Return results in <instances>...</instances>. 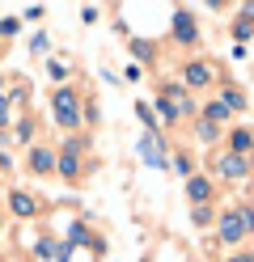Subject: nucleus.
<instances>
[{"instance_id":"f257e3e1","label":"nucleus","mask_w":254,"mask_h":262,"mask_svg":"<svg viewBox=\"0 0 254 262\" xmlns=\"http://www.w3.org/2000/svg\"><path fill=\"white\" fill-rule=\"evenodd\" d=\"M51 110H55V123L60 127H81V106H76V89H55L51 97Z\"/></svg>"},{"instance_id":"f03ea898","label":"nucleus","mask_w":254,"mask_h":262,"mask_svg":"<svg viewBox=\"0 0 254 262\" xmlns=\"http://www.w3.org/2000/svg\"><path fill=\"white\" fill-rule=\"evenodd\" d=\"M182 80H186L191 89H208L212 80H216V68H212V63H203V59H191V63L182 68Z\"/></svg>"},{"instance_id":"7ed1b4c3","label":"nucleus","mask_w":254,"mask_h":262,"mask_svg":"<svg viewBox=\"0 0 254 262\" xmlns=\"http://www.w3.org/2000/svg\"><path fill=\"white\" fill-rule=\"evenodd\" d=\"M216 169H220V178H246L250 173V165H246V157H237V152H220L216 157Z\"/></svg>"},{"instance_id":"20e7f679","label":"nucleus","mask_w":254,"mask_h":262,"mask_svg":"<svg viewBox=\"0 0 254 262\" xmlns=\"http://www.w3.org/2000/svg\"><path fill=\"white\" fill-rule=\"evenodd\" d=\"M140 157L148 161L152 169H165V152H161V140L152 136V131H144V140H140Z\"/></svg>"},{"instance_id":"39448f33","label":"nucleus","mask_w":254,"mask_h":262,"mask_svg":"<svg viewBox=\"0 0 254 262\" xmlns=\"http://www.w3.org/2000/svg\"><path fill=\"white\" fill-rule=\"evenodd\" d=\"M195 34H199V30H195V21H191V13L178 9V13H174V38H178V42H195Z\"/></svg>"},{"instance_id":"423d86ee","label":"nucleus","mask_w":254,"mask_h":262,"mask_svg":"<svg viewBox=\"0 0 254 262\" xmlns=\"http://www.w3.org/2000/svg\"><path fill=\"white\" fill-rule=\"evenodd\" d=\"M9 207L17 211V216H34V211H38V199L26 194V190H13V194H9Z\"/></svg>"},{"instance_id":"0eeeda50","label":"nucleus","mask_w":254,"mask_h":262,"mask_svg":"<svg viewBox=\"0 0 254 262\" xmlns=\"http://www.w3.org/2000/svg\"><path fill=\"white\" fill-rule=\"evenodd\" d=\"M242 237H246V228H242V220H237L233 211H229V216L220 220V241H225V245H233V241H242Z\"/></svg>"},{"instance_id":"6e6552de","label":"nucleus","mask_w":254,"mask_h":262,"mask_svg":"<svg viewBox=\"0 0 254 262\" xmlns=\"http://www.w3.org/2000/svg\"><path fill=\"white\" fill-rule=\"evenodd\" d=\"M30 169L34 173H51L55 169V152L51 148H30Z\"/></svg>"},{"instance_id":"1a4fd4ad","label":"nucleus","mask_w":254,"mask_h":262,"mask_svg":"<svg viewBox=\"0 0 254 262\" xmlns=\"http://www.w3.org/2000/svg\"><path fill=\"white\" fill-rule=\"evenodd\" d=\"M229 144H233L229 152H237V157H246V152H254V131H246V127H237L233 136H229Z\"/></svg>"},{"instance_id":"9d476101","label":"nucleus","mask_w":254,"mask_h":262,"mask_svg":"<svg viewBox=\"0 0 254 262\" xmlns=\"http://www.w3.org/2000/svg\"><path fill=\"white\" fill-rule=\"evenodd\" d=\"M186 194H191V203H203L212 194V182L208 178H186Z\"/></svg>"},{"instance_id":"9b49d317","label":"nucleus","mask_w":254,"mask_h":262,"mask_svg":"<svg viewBox=\"0 0 254 262\" xmlns=\"http://www.w3.org/2000/svg\"><path fill=\"white\" fill-rule=\"evenodd\" d=\"M225 119H229V110L220 106V102H212V106H203V123H212V127H216V123H225Z\"/></svg>"},{"instance_id":"f8f14e48","label":"nucleus","mask_w":254,"mask_h":262,"mask_svg":"<svg viewBox=\"0 0 254 262\" xmlns=\"http://www.w3.org/2000/svg\"><path fill=\"white\" fill-rule=\"evenodd\" d=\"M157 110H161V119H165V123H174V119H178V106H174V97H169V93H161Z\"/></svg>"},{"instance_id":"ddd939ff","label":"nucleus","mask_w":254,"mask_h":262,"mask_svg":"<svg viewBox=\"0 0 254 262\" xmlns=\"http://www.w3.org/2000/svg\"><path fill=\"white\" fill-rule=\"evenodd\" d=\"M225 110H246V93H237V89H225V102H220Z\"/></svg>"},{"instance_id":"4468645a","label":"nucleus","mask_w":254,"mask_h":262,"mask_svg":"<svg viewBox=\"0 0 254 262\" xmlns=\"http://www.w3.org/2000/svg\"><path fill=\"white\" fill-rule=\"evenodd\" d=\"M250 34H254V21H250V17H246V21L237 17V21H233V38H237V42H246Z\"/></svg>"},{"instance_id":"2eb2a0df","label":"nucleus","mask_w":254,"mask_h":262,"mask_svg":"<svg viewBox=\"0 0 254 262\" xmlns=\"http://www.w3.org/2000/svg\"><path fill=\"white\" fill-rule=\"evenodd\" d=\"M174 169H178V173H186V178H195V161L186 157V152H178V157H174Z\"/></svg>"},{"instance_id":"dca6fc26","label":"nucleus","mask_w":254,"mask_h":262,"mask_svg":"<svg viewBox=\"0 0 254 262\" xmlns=\"http://www.w3.org/2000/svg\"><path fill=\"white\" fill-rule=\"evenodd\" d=\"M191 220H195V224H212V207L195 203V207H191Z\"/></svg>"},{"instance_id":"f3484780","label":"nucleus","mask_w":254,"mask_h":262,"mask_svg":"<svg viewBox=\"0 0 254 262\" xmlns=\"http://www.w3.org/2000/svg\"><path fill=\"white\" fill-rule=\"evenodd\" d=\"M131 51L140 55V59H152V42H140V38H135V42H131Z\"/></svg>"},{"instance_id":"a211bd4d","label":"nucleus","mask_w":254,"mask_h":262,"mask_svg":"<svg viewBox=\"0 0 254 262\" xmlns=\"http://www.w3.org/2000/svg\"><path fill=\"white\" fill-rule=\"evenodd\" d=\"M68 241L81 245V241H89V233H85V224H72V233H68Z\"/></svg>"},{"instance_id":"6ab92c4d","label":"nucleus","mask_w":254,"mask_h":262,"mask_svg":"<svg viewBox=\"0 0 254 262\" xmlns=\"http://www.w3.org/2000/svg\"><path fill=\"white\" fill-rule=\"evenodd\" d=\"M220 136V127H212V123H199V140H216Z\"/></svg>"},{"instance_id":"aec40b11","label":"nucleus","mask_w":254,"mask_h":262,"mask_svg":"<svg viewBox=\"0 0 254 262\" xmlns=\"http://www.w3.org/2000/svg\"><path fill=\"white\" fill-rule=\"evenodd\" d=\"M47 72H51V76H55V80H64V76H68V68H64V63H60V59H51V63H47Z\"/></svg>"},{"instance_id":"412c9836","label":"nucleus","mask_w":254,"mask_h":262,"mask_svg":"<svg viewBox=\"0 0 254 262\" xmlns=\"http://www.w3.org/2000/svg\"><path fill=\"white\" fill-rule=\"evenodd\" d=\"M0 34H17V17H0Z\"/></svg>"},{"instance_id":"4be33fe9","label":"nucleus","mask_w":254,"mask_h":262,"mask_svg":"<svg viewBox=\"0 0 254 262\" xmlns=\"http://www.w3.org/2000/svg\"><path fill=\"white\" fill-rule=\"evenodd\" d=\"M30 136H34V123H22V127H17V140H22V144H26Z\"/></svg>"},{"instance_id":"5701e85b","label":"nucleus","mask_w":254,"mask_h":262,"mask_svg":"<svg viewBox=\"0 0 254 262\" xmlns=\"http://www.w3.org/2000/svg\"><path fill=\"white\" fill-rule=\"evenodd\" d=\"M5 123H9V102L0 97V127H5Z\"/></svg>"},{"instance_id":"b1692460","label":"nucleus","mask_w":254,"mask_h":262,"mask_svg":"<svg viewBox=\"0 0 254 262\" xmlns=\"http://www.w3.org/2000/svg\"><path fill=\"white\" fill-rule=\"evenodd\" d=\"M225 262H254V254H237V258H225Z\"/></svg>"},{"instance_id":"393cba45","label":"nucleus","mask_w":254,"mask_h":262,"mask_svg":"<svg viewBox=\"0 0 254 262\" xmlns=\"http://www.w3.org/2000/svg\"><path fill=\"white\" fill-rule=\"evenodd\" d=\"M246 165H250V173H254V152H250V157H246Z\"/></svg>"}]
</instances>
